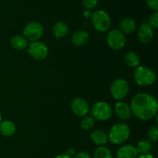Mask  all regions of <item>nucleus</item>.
<instances>
[{
	"label": "nucleus",
	"mask_w": 158,
	"mask_h": 158,
	"mask_svg": "<svg viewBox=\"0 0 158 158\" xmlns=\"http://www.w3.org/2000/svg\"><path fill=\"white\" fill-rule=\"evenodd\" d=\"M132 114L137 119L148 121L156 117L158 111V102L154 95L140 92L132 98L130 105Z\"/></svg>",
	"instance_id": "obj_1"
},
{
	"label": "nucleus",
	"mask_w": 158,
	"mask_h": 158,
	"mask_svg": "<svg viewBox=\"0 0 158 158\" xmlns=\"http://www.w3.org/2000/svg\"><path fill=\"white\" fill-rule=\"evenodd\" d=\"M108 141L115 145H121L128 140L131 136V129L124 122H117L110 129Z\"/></svg>",
	"instance_id": "obj_2"
},
{
	"label": "nucleus",
	"mask_w": 158,
	"mask_h": 158,
	"mask_svg": "<svg viewBox=\"0 0 158 158\" xmlns=\"http://www.w3.org/2000/svg\"><path fill=\"white\" fill-rule=\"evenodd\" d=\"M133 77L135 83L142 87L152 85L156 81V74L154 70L143 65H139L135 68Z\"/></svg>",
	"instance_id": "obj_3"
},
{
	"label": "nucleus",
	"mask_w": 158,
	"mask_h": 158,
	"mask_svg": "<svg viewBox=\"0 0 158 158\" xmlns=\"http://www.w3.org/2000/svg\"><path fill=\"white\" fill-rule=\"evenodd\" d=\"M91 116L95 120L104 122L111 118L113 115V108L108 102L105 101H98L93 104L90 109Z\"/></svg>",
	"instance_id": "obj_4"
},
{
	"label": "nucleus",
	"mask_w": 158,
	"mask_h": 158,
	"mask_svg": "<svg viewBox=\"0 0 158 158\" xmlns=\"http://www.w3.org/2000/svg\"><path fill=\"white\" fill-rule=\"evenodd\" d=\"M91 23L97 31L106 32L111 26V19L109 14L103 9H99L91 14Z\"/></svg>",
	"instance_id": "obj_5"
},
{
	"label": "nucleus",
	"mask_w": 158,
	"mask_h": 158,
	"mask_svg": "<svg viewBox=\"0 0 158 158\" xmlns=\"http://www.w3.org/2000/svg\"><path fill=\"white\" fill-rule=\"evenodd\" d=\"M130 85L127 81L123 77H118L113 81L111 83L110 91V94L114 99L117 101H122L129 92Z\"/></svg>",
	"instance_id": "obj_6"
},
{
	"label": "nucleus",
	"mask_w": 158,
	"mask_h": 158,
	"mask_svg": "<svg viewBox=\"0 0 158 158\" xmlns=\"http://www.w3.org/2000/svg\"><path fill=\"white\" fill-rule=\"evenodd\" d=\"M106 43L112 50H120L126 45V35L119 29H111L106 36Z\"/></svg>",
	"instance_id": "obj_7"
},
{
	"label": "nucleus",
	"mask_w": 158,
	"mask_h": 158,
	"mask_svg": "<svg viewBox=\"0 0 158 158\" xmlns=\"http://www.w3.org/2000/svg\"><path fill=\"white\" fill-rule=\"evenodd\" d=\"M44 34L43 25L36 21L29 22L23 29V36L29 41L39 40Z\"/></svg>",
	"instance_id": "obj_8"
},
{
	"label": "nucleus",
	"mask_w": 158,
	"mask_h": 158,
	"mask_svg": "<svg viewBox=\"0 0 158 158\" xmlns=\"http://www.w3.org/2000/svg\"><path fill=\"white\" fill-rule=\"evenodd\" d=\"M28 53L35 60H43L47 57L49 49L46 43L36 40L29 43L28 46Z\"/></svg>",
	"instance_id": "obj_9"
},
{
	"label": "nucleus",
	"mask_w": 158,
	"mask_h": 158,
	"mask_svg": "<svg viewBox=\"0 0 158 158\" xmlns=\"http://www.w3.org/2000/svg\"><path fill=\"white\" fill-rule=\"evenodd\" d=\"M70 108L75 116H79V117H83L89 112L90 107L86 99L78 97L75 98L71 102Z\"/></svg>",
	"instance_id": "obj_10"
},
{
	"label": "nucleus",
	"mask_w": 158,
	"mask_h": 158,
	"mask_svg": "<svg viewBox=\"0 0 158 158\" xmlns=\"http://www.w3.org/2000/svg\"><path fill=\"white\" fill-rule=\"evenodd\" d=\"M154 36V28L148 23H143L137 29V38L142 43H149Z\"/></svg>",
	"instance_id": "obj_11"
},
{
	"label": "nucleus",
	"mask_w": 158,
	"mask_h": 158,
	"mask_svg": "<svg viewBox=\"0 0 158 158\" xmlns=\"http://www.w3.org/2000/svg\"><path fill=\"white\" fill-rule=\"evenodd\" d=\"M115 114L120 120L127 121L132 116V111L130 105L123 101H118L114 106Z\"/></svg>",
	"instance_id": "obj_12"
},
{
	"label": "nucleus",
	"mask_w": 158,
	"mask_h": 158,
	"mask_svg": "<svg viewBox=\"0 0 158 158\" xmlns=\"http://www.w3.org/2000/svg\"><path fill=\"white\" fill-rule=\"evenodd\" d=\"M138 155L136 147L132 144L121 146L117 151V158H137Z\"/></svg>",
	"instance_id": "obj_13"
},
{
	"label": "nucleus",
	"mask_w": 158,
	"mask_h": 158,
	"mask_svg": "<svg viewBox=\"0 0 158 158\" xmlns=\"http://www.w3.org/2000/svg\"><path fill=\"white\" fill-rule=\"evenodd\" d=\"M89 36L87 31L79 29L73 33L72 37H71V42L74 46H81L87 43V41L89 40Z\"/></svg>",
	"instance_id": "obj_14"
},
{
	"label": "nucleus",
	"mask_w": 158,
	"mask_h": 158,
	"mask_svg": "<svg viewBox=\"0 0 158 158\" xmlns=\"http://www.w3.org/2000/svg\"><path fill=\"white\" fill-rule=\"evenodd\" d=\"M136 27V22L131 17H124L120 20L119 24V29L125 35L133 33L135 31Z\"/></svg>",
	"instance_id": "obj_15"
},
{
	"label": "nucleus",
	"mask_w": 158,
	"mask_h": 158,
	"mask_svg": "<svg viewBox=\"0 0 158 158\" xmlns=\"http://www.w3.org/2000/svg\"><path fill=\"white\" fill-rule=\"evenodd\" d=\"M16 132V125L11 120H2L0 122V133L3 136L9 137Z\"/></svg>",
	"instance_id": "obj_16"
},
{
	"label": "nucleus",
	"mask_w": 158,
	"mask_h": 158,
	"mask_svg": "<svg viewBox=\"0 0 158 158\" xmlns=\"http://www.w3.org/2000/svg\"><path fill=\"white\" fill-rule=\"evenodd\" d=\"M90 139L95 145L104 146L108 142V136L104 131L101 129H96L90 134Z\"/></svg>",
	"instance_id": "obj_17"
},
{
	"label": "nucleus",
	"mask_w": 158,
	"mask_h": 158,
	"mask_svg": "<svg viewBox=\"0 0 158 158\" xmlns=\"http://www.w3.org/2000/svg\"><path fill=\"white\" fill-rule=\"evenodd\" d=\"M29 40L22 35H15L11 38L10 45L13 49L16 50H23L26 49L29 46Z\"/></svg>",
	"instance_id": "obj_18"
},
{
	"label": "nucleus",
	"mask_w": 158,
	"mask_h": 158,
	"mask_svg": "<svg viewBox=\"0 0 158 158\" xmlns=\"http://www.w3.org/2000/svg\"><path fill=\"white\" fill-rule=\"evenodd\" d=\"M69 33V26L63 21H58L52 27V33L56 38H63Z\"/></svg>",
	"instance_id": "obj_19"
},
{
	"label": "nucleus",
	"mask_w": 158,
	"mask_h": 158,
	"mask_svg": "<svg viewBox=\"0 0 158 158\" xmlns=\"http://www.w3.org/2000/svg\"><path fill=\"white\" fill-rule=\"evenodd\" d=\"M123 61L125 64L129 68H137L140 65V58L138 54L134 51H129L126 53L123 57Z\"/></svg>",
	"instance_id": "obj_20"
},
{
	"label": "nucleus",
	"mask_w": 158,
	"mask_h": 158,
	"mask_svg": "<svg viewBox=\"0 0 158 158\" xmlns=\"http://www.w3.org/2000/svg\"><path fill=\"white\" fill-rule=\"evenodd\" d=\"M92 158H114V154L108 147L100 146L95 149Z\"/></svg>",
	"instance_id": "obj_21"
},
{
	"label": "nucleus",
	"mask_w": 158,
	"mask_h": 158,
	"mask_svg": "<svg viewBox=\"0 0 158 158\" xmlns=\"http://www.w3.org/2000/svg\"><path fill=\"white\" fill-rule=\"evenodd\" d=\"M136 149L138 154L140 155L150 153V152L152 150V143L148 139H142L137 143Z\"/></svg>",
	"instance_id": "obj_22"
},
{
	"label": "nucleus",
	"mask_w": 158,
	"mask_h": 158,
	"mask_svg": "<svg viewBox=\"0 0 158 158\" xmlns=\"http://www.w3.org/2000/svg\"><path fill=\"white\" fill-rule=\"evenodd\" d=\"M95 124V119L90 116H86L82 117L81 121H80V126L84 130H89L94 126Z\"/></svg>",
	"instance_id": "obj_23"
},
{
	"label": "nucleus",
	"mask_w": 158,
	"mask_h": 158,
	"mask_svg": "<svg viewBox=\"0 0 158 158\" xmlns=\"http://www.w3.org/2000/svg\"><path fill=\"white\" fill-rule=\"evenodd\" d=\"M148 140L151 142H157L158 139V127L157 125L152 126L148 132Z\"/></svg>",
	"instance_id": "obj_24"
},
{
	"label": "nucleus",
	"mask_w": 158,
	"mask_h": 158,
	"mask_svg": "<svg viewBox=\"0 0 158 158\" xmlns=\"http://www.w3.org/2000/svg\"><path fill=\"white\" fill-rule=\"evenodd\" d=\"M148 23L152 26L154 29H157L158 27V12L157 11H155L154 12H153L149 17V20H148Z\"/></svg>",
	"instance_id": "obj_25"
},
{
	"label": "nucleus",
	"mask_w": 158,
	"mask_h": 158,
	"mask_svg": "<svg viewBox=\"0 0 158 158\" xmlns=\"http://www.w3.org/2000/svg\"><path fill=\"white\" fill-rule=\"evenodd\" d=\"M83 5L87 10H93L98 5V0H83Z\"/></svg>",
	"instance_id": "obj_26"
},
{
	"label": "nucleus",
	"mask_w": 158,
	"mask_h": 158,
	"mask_svg": "<svg viewBox=\"0 0 158 158\" xmlns=\"http://www.w3.org/2000/svg\"><path fill=\"white\" fill-rule=\"evenodd\" d=\"M148 7L154 11L158 10V0H146Z\"/></svg>",
	"instance_id": "obj_27"
},
{
	"label": "nucleus",
	"mask_w": 158,
	"mask_h": 158,
	"mask_svg": "<svg viewBox=\"0 0 158 158\" xmlns=\"http://www.w3.org/2000/svg\"><path fill=\"white\" fill-rule=\"evenodd\" d=\"M73 158H92L89 153L85 151H80L76 153V154L73 156Z\"/></svg>",
	"instance_id": "obj_28"
},
{
	"label": "nucleus",
	"mask_w": 158,
	"mask_h": 158,
	"mask_svg": "<svg viewBox=\"0 0 158 158\" xmlns=\"http://www.w3.org/2000/svg\"><path fill=\"white\" fill-rule=\"evenodd\" d=\"M66 153V155H68V156L73 157V156L76 154V150L73 148V147H69V148H68L67 150H66V153Z\"/></svg>",
	"instance_id": "obj_29"
},
{
	"label": "nucleus",
	"mask_w": 158,
	"mask_h": 158,
	"mask_svg": "<svg viewBox=\"0 0 158 158\" xmlns=\"http://www.w3.org/2000/svg\"><path fill=\"white\" fill-rule=\"evenodd\" d=\"M137 158H156L154 155H152L151 153H147V154H141L138 155Z\"/></svg>",
	"instance_id": "obj_30"
},
{
	"label": "nucleus",
	"mask_w": 158,
	"mask_h": 158,
	"mask_svg": "<svg viewBox=\"0 0 158 158\" xmlns=\"http://www.w3.org/2000/svg\"><path fill=\"white\" fill-rule=\"evenodd\" d=\"M55 158H73V157L68 156V155H66V153H62V154L57 155Z\"/></svg>",
	"instance_id": "obj_31"
},
{
	"label": "nucleus",
	"mask_w": 158,
	"mask_h": 158,
	"mask_svg": "<svg viewBox=\"0 0 158 158\" xmlns=\"http://www.w3.org/2000/svg\"><path fill=\"white\" fill-rule=\"evenodd\" d=\"M2 113H1V111H0V122H2Z\"/></svg>",
	"instance_id": "obj_32"
}]
</instances>
